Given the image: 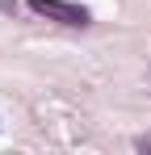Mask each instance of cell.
I'll return each mask as SVG.
<instances>
[{"mask_svg":"<svg viewBox=\"0 0 151 155\" xmlns=\"http://www.w3.org/2000/svg\"><path fill=\"white\" fill-rule=\"evenodd\" d=\"M29 8L46 21H59V25H88L92 13L84 4H72V0H29Z\"/></svg>","mask_w":151,"mask_h":155,"instance_id":"obj_1","label":"cell"},{"mask_svg":"<svg viewBox=\"0 0 151 155\" xmlns=\"http://www.w3.org/2000/svg\"><path fill=\"white\" fill-rule=\"evenodd\" d=\"M134 147H139V151H151V134H139V138H134Z\"/></svg>","mask_w":151,"mask_h":155,"instance_id":"obj_2","label":"cell"}]
</instances>
